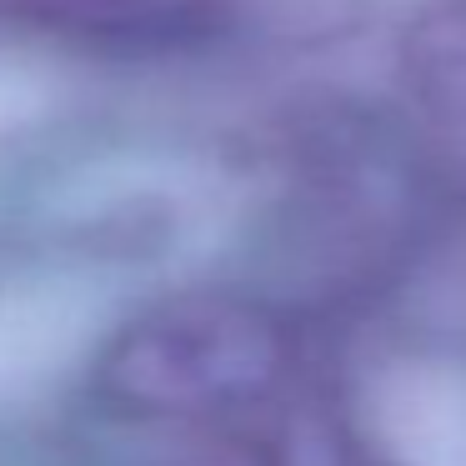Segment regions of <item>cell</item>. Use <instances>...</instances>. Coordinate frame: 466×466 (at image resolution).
Here are the masks:
<instances>
[{"label": "cell", "instance_id": "obj_3", "mask_svg": "<svg viewBox=\"0 0 466 466\" xmlns=\"http://www.w3.org/2000/svg\"><path fill=\"white\" fill-rule=\"evenodd\" d=\"M406 86L426 126L466 156V0L426 11L406 35Z\"/></svg>", "mask_w": 466, "mask_h": 466}, {"label": "cell", "instance_id": "obj_1", "mask_svg": "<svg viewBox=\"0 0 466 466\" xmlns=\"http://www.w3.org/2000/svg\"><path fill=\"white\" fill-rule=\"evenodd\" d=\"M291 371L271 306L236 291H181L116 331L101 356L106 401L151 421H226L261 406Z\"/></svg>", "mask_w": 466, "mask_h": 466}, {"label": "cell", "instance_id": "obj_2", "mask_svg": "<svg viewBox=\"0 0 466 466\" xmlns=\"http://www.w3.org/2000/svg\"><path fill=\"white\" fill-rule=\"evenodd\" d=\"M221 0H0V15L96 46H171L216 21Z\"/></svg>", "mask_w": 466, "mask_h": 466}, {"label": "cell", "instance_id": "obj_4", "mask_svg": "<svg viewBox=\"0 0 466 466\" xmlns=\"http://www.w3.org/2000/svg\"><path fill=\"white\" fill-rule=\"evenodd\" d=\"M176 466H286V456L266 431L246 426L241 416H226V421H206Z\"/></svg>", "mask_w": 466, "mask_h": 466}]
</instances>
